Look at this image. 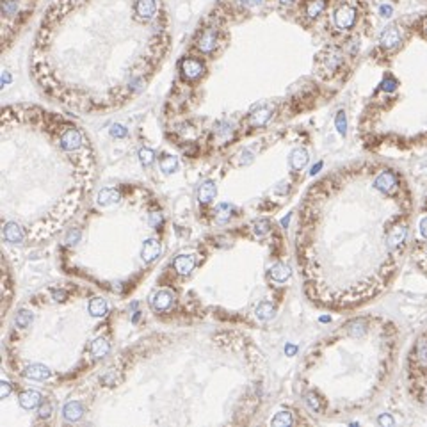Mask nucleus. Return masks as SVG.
Returning <instances> with one entry per match:
<instances>
[{
  "mask_svg": "<svg viewBox=\"0 0 427 427\" xmlns=\"http://www.w3.org/2000/svg\"><path fill=\"white\" fill-rule=\"evenodd\" d=\"M41 403V393L36 390H27L20 395V406L23 409H34Z\"/></svg>",
  "mask_w": 427,
  "mask_h": 427,
  "instance_id": "a211bd4d",
  "label": "nucleus"
},
{
  "mask_svg": "<svg viewBox=\"0 0 427 427\" xmlns=\"http://www.w3.org/2000/svg\"><path fill=\"white\" fill-rule=\"evenodd\" d=\"M276 314V308L270 303H260V305L256 306V317L260 320H269L272 319Z\"/></svg>",
  "mask_w": 427,
  "mask_h": 427,
  "instance_id": "393cba45",
  "label": "nucleus"
},
{
  "mask_svg": "<svg viewBox=\"0 0 427 427\" xmlns=\"http://www.w3.org/2000/svg\"><path fill=\"white\" fill-rule=\"evenodd\" d=\"M379 11H381V15L386 16V18L392 15V7H390V5H381V9H379Z\"/></svg>",
  "mask_w": 427,
  "mask_h": 427,
  "instance_id": "4c0bfd02",
  "label": "nucleus"
},
{
  "mask_svg": "<svg viewBox=\"0 0 427 427\" xmlns=\"http://www.w3.org/2000/svg\"><path fill=\"white\" fill-rule=\"evenodd\" d=\"M216 46H217V30L214 29V27H210V29H206L205 32L200 36L198 48H200V52H203V54H210V52L216 50Z\"/></svg>",
  "mask_w": 427,
  "mask_h": 427,
  "instance_id": "6e6552de",
  "label": "nucleus"
},
{
  "mask_svg": "<svg viewBox=\"0 0 427 427\" xmlns=\"http://www.w3.org/2000/svg\"><path fill=\"white\" fill-rule=\"evenodd\" d=\"M404 32L397 25H390L383 30V34L379 38V48L381 50H393L403 43Z\"/></svg>",
  "mask_w": 427,
  "mask_h": 427,
  "instance_id": "423d86ee",
  "label": "nucleus"
},
{
  "mask_svg": "<svg viewBox=\"0 0 427 427\" xmlns=\"http://www.w3.org/2000/svg\"><path fill=\"white\" fill-rule=\"evenodd\" d=\"M30 322H32V314H30L29 310L18 312V315H16V326H18V328H27Z\"/></svg>",
  "mask_w": 427,
  "mask_h": 427,
  "instance_id": "bb28decb",
  "label": "nucleus"
},
{
  "mask_svg": "<svg viewBox=\"0 0 427 427\" xmlns=\"http://www.w3.org/2000/svg\"><path fill=\"white\" fill-rule=\"evenodd\" d=\"M217 194V187L214 182H205L198 189V200L200 203H210Z\"/></svg>",
  "mask_w": 427,
  "mask_h": 427,
  "instance_id": "6ab92c4d",
  "label": "nucleus"
},
{
  "mask_svg": "<svg viewBox=\"0 0 427 427\" xmlns=\"http://www.w3.org/2000/svg\"><path fill=\"white\" fill-rule=\"evenodd\" d=\"M308 160H310V155L305 148H295V150L290 152L289 164L292 169H295V171H301V169L308 164Z\"/></svg>",
  "mask_w": 427,
  "mask_h": 427,
  "instance_id": "f8f14e48",
  "label": "nucleus"
},
{
  "mask_svg": "<svg viewBox=\"0 0 427 427\" xmlns=\"http://www.w3.org/2000/svg\"><path fill=\"white\" fill-rule=\"evenodd\" d=\"M290 274H292V270H290V267L287 264H274L270 267V278L278 281V283L287 281L290 278Z\"/></svg>",
  "mask_w": 427,
  "mask_h": 427,
  "instance_id": "aec40b11",
  "label": "nucleus"
},
{
  "mask_svg": "<svg viewBox=\"0 0 427 427\" xmlns=\"http://www.w3.org/2000/svg\"><path fill=\"white\" fill-rule=\"evenodd\" d=\"M89 314L93 315V317H103V315L107 314V303H105V299H102V297L91 299V303H89Z\"/></svg>",
  "mask_w": 427,
  "mask_h": 427,
  "instance_id": "b1692460",
  "label": "nucleus"
},
{
  "mask_svg": "<svg viewBox=\"0 0 427 427\" xmlns=\"http://www.w3.org/2000/svg\"><path fill=\"white\" fill-rule=\"evenodd\" d=\"M177 166H178L177 157H166L162 158V162H160V169H162L164 173H173L177 169Z\"/></svg>",
  "mask_w": 427,
  "mask_h": 427,
  "instance_id": "c756f323",
  "label": "nucleus"
},
{
  "mask_svg": "<svg viewBox=\"0 0 427 427\" xmlns=\"http://www.w3.org/2000/svg\"><path fill=\"white\" fill-rule=\"evenodd\" d=\"M82 415H84V407L79 401H71V403L66 404L63 409V417L66 418L68 422H77Z\"/></svg>",
  "mask_w": 427,
  "mask_h": 427,
  "instance_id": "f3484780",
  "label": "nucleus"
},
{
  "mask_svg": "<svg viewBox=\"0 0 427 427\" xmlns=\"http://www.w3.org/2000/svg\"><path fill=\"white\" fill-rule=\"evenodd\" d=\"M194 265H196V258L192 255H180L177 256V260H175V269H177V272H180V274H191Z\"/></svg>",
  "mask_w": 427,
  "mask_h": 427,
  "instance_id": "dca6fc26",
  "label": "nucleus"
},
{
  "mask_svg": "<svg viewBox=\"0 0 427 427\" xmlns=\"http://www.w3.org/2000/svg\"><path fill=\"white\" fill-rule=\"evenodd\" d=\"M25 376L29 379H36V381H43V379H46L50 376L48 372V368L43 367V365H29V367L25 368Z\"/></svg>",
  "mask_w": 427,
  "mask_h": 427,
  "instance_id": "4be33fe9",
  "label": "nucleus"
},
{
  "mask_svg": "<svg viewBox=\"0 0 427 427\" xmlns=\"http://www.w3.org/2000/svg\"><path fill=\"white\" fill-rule=\"evenodd\" d=\"M272 426L276 427H287V426H292V415L289 411H281L278 413L274 418H272Z\"/></svg>",
  "mask_w": 427,
  "mask_h": 427,
  "instance_id": "a878e982",
  "label": "nucleus"
},
{
  "mask_svg": "<svg viewBox=\"0 0 427 427\" xmlns=\"http://www.w3.org/2000/svg\"><path fill=\"white\" fill-rule=\"evenodd\" d=\"M127 134H128V130L123 127V125H119V123H116V125L111 127V135H112V137H118V139L127 137Z\"/></svg>",
  "mask_w": 427,
  "mask_h": 427,
  "instance_id": "7c9ffc66",
  "label": "nucleus"
},
{
  "mask_svg": "<svg viewBox=\"0 0 427 427\" xmlns=\"http://www.w3.org/2000/svg\"><path fill=\"white\" fill-rule=\"evenodd\" d=\"M326 9V0H312V2H308L306 4V18H310V20H315V18H319L322 13H324Z\"/></svg>",
  "mask_w": 427,
  "mask_h": 427,
  "instance_id": "412c9836",
  "label": "nucleus"
},
{
  "mask_svg": "<svg viewBox=\"0 0 427 427\" xmlns=\"http://www.w3.org/2000/svg\"><path fill=\"white\" fill-rule=\"evenodd\" d=\"M11 80V77H9V73H7V71H4V84H7Z\"/></svg>",
  "mask_w": 427,
  "mask_h": 427,
  "instance_id": "ea45409f",
  "label": "nucleus"
},
{
  "mask_svg": "<svg viewBox=\"0 0 427 427\" xmlns=\"http://www.w3.org/2000/svg\"><path fill=\"white\" fill-rule=\"evenodd\" d=\"M404 374L409 397L427 411V329L418 335L407 351Z\"/></svg>",
  "mask_w": 427,
  "mask_h": 427,
  "instance_id": "f03ea898",
  "label": "nucleus"
},
{
  "mask_svg": "<svg viewBox=\"0 0 427 427\" xmlns=\"http://www.w3.org/2000/svg\"><path fill=\"white\" fill-rule=\"evenodd\" d=\"M139 160H141L142 166H150L155 160V153L150 148H142V150H139Z\"/></svg>",
  "mask_w": 427,
  "mask_h": 427,
  "instance_id": "cd10ccee",
  "label": "nucleus"
},
{
  "mask_svg": "<svg viewBox=\"0 0 427 427\" xmlns=\"http://www.w3.org/2000/svg\"><path fill=\"white\" fill-rule=\"evenodd\" d=\"M0 393H2V399H5L7 397V395H9L11 393V386H9V383H2V390H0Z\"/></svg>",
  "mask_w": 427,
  "mask_h": 427,
  "instance_id": "f704fd0d",
  "label": "nucleus"
},
{
  "mask_svg": "<svg viewBox=\"0 0 427 427\" xmlns=\"http://www.w3.org/2000/svg\"><path fill=\"white\" fill-rule=\"evenodd\" d=\"M4 239L7 242H11V244H22L25 239L23 230L16 223H7L4 226Z\"/></svg>",
  "mask_w": 427,
  "mask_h": 427,
  "instance_id": "4468645a",
  "label": "nucleus"
},
{
  "mask_svg": "<svg viewBox=\"0 0 427 427\" xmlns=\"http://www.w3.org/2000/svg\"><path fill=\"white\" fill-rule=\"evenodd\" d=\"M160 251H162V247H160V242L157 239H148L141 249L142 260L146 262V264H152V262H155L160 256Z\"/></svg>",
  "mask_w": 427,
  "mask_h": 427,
  "instance_id": "9b49d317",
  "label": "nucleus"
},
{
  "mask_svg": "<svg viewBox=\"0 0 427 427\" xmlns=\"http://www.w3.org/2000/svg\"><path fill=\"white\" fill-rule=\"evenodd\" d=\"M59 142H61V148H63V150H66V152H73V150H79V148L82 146L84 137L77 128H68V130H64V132L61 134Z\"/></svg>",
  "mask_w": 427,
  "mask_h": 427,
  "instance_id": "0eeeda50",
  "label": "nucleus"
},
{
  "mask_svg": "<svg viewBox=\"0 0 427 427\" xmlns=\"http://www.w3.org/2000/svg\"><path fill=\"white\" fill-rule=\"evenodd\" d=\"M333 23L335 27L340 30L353 29V25L356 23V9L349 4L338 5L333 13Z\"/></svg>",
  "mask_w": 427,
  "mask_h": 427,
  "instance_id": "20e7f679",
  "label": "nucleus"
},
{
  "mask_svg": "<svg viewBox=\"0 0 427 427\" xmlns=\"http://www.w3.org/2000/svg\"><path fill=\"white\" fill-rule=\"evenodd\" d=\"M66 295H68V294H66L64 290H55V292H54V299L55 301H64V299H66Z\"/></svg>",
  "mask_w": 427,
  "mask_h": 427,
  "instance_id": "c9c22d12",
  "label": "nucleus"
},
{
  "mask_svg": "<svg viewBox=\"0 0 427 427\" xmlns=\"http://www.w3.org/2000/svg\"><path fill=\"white\" fill-rule=\"evenodd\" d=\"M150 305H152L153 310H157V312L169 310L173 305V294L171 292H167V290H158V292L152 294V297H150Z\"/></svg>",
  "mask_w": 427,
  "mask_h": 427,
  "instance_id": "9d476101",
  "label": "nucleus"
},
{
  "mask_svg": "<svg viewBox=\"0 0 427 427\" xmlns=\"http://www.w3.org/2000/svg\"><path fill=\"white\" fill-rule=\"evenodd\" d=\"M160 221H162V217L158 216V214H152V225H153V226H157Z\"/></svg>",
  "mask_w": 427,
  "mask_h": 427,
  "instance_id": "58836bf2",
  "label": "nucleus"
},
{
  "mask_svg": "<svg viewBox=\"0 0 427 427\" xmlns=\"http://www.w3.org/2000/svg\"><path fill=\"white\" fill-rule=\"evenodd\" d=\"M50 411H52V406H50V404H45V406H41V409H40V417L41 418H48Z\"/></svg>",
  "mask_w": 427,
  "mask_h": 427,
  "instance_id": "72a5a7b5",
  "label": "nucleus"
},
{
  "mask_svg": "<svg viewBox=\"0 0 427 427\" xmlns=\"http://www.w3.org/2000/svg\"><path fill=\"white\" fill-rule=\"evenodd\" d=\"M121 200V192L116 191V189H102L98 192V198H96V203L98 206H111L114 203H118Z\"/></svg>",
  "mask_w": 427,
  "mask_h": 427,
  "instance_id": "2eb2a0df",
  "label": "nucleus"
},
{
  "mask_svg": "<svg viewBox=\"0 0 427 427\" xmlns=\"http://www.w3.org/2000/svg\"><path fill=\"white\" fill-rule=\"evenodd\" d=\"M345 125H347V123H345L344 112H338V116H337V127H338L340 132H345Z\"/></svg>",
  "mask_w": 427,
  "mask_h": 427,
  "instance_id": "2f4dec72",
  "label": "nucleus"
},
{
  "mask_svg": "<svg viewBox=\"0 0 427 427\" xmlns=\"http://www.w3.org/2000/svg\"><path fill=\"white\" fill-rule=\"evenodd\" d=\"M253 231H255V235L264 237L265 233H269V231H270V223L265 221V219H260V221L255 223V228H253Z\"/></svg>",
  "mask_w": 427,
  "mask_h": 427,
  "instance_id": "c85d7f7f",
  "label": "nucleus"
},
{
  "mask_svg": "<svg viewBox=\"0 0 427 427\" xmlns=\"http://www.w3.org/2000/svg\"><path fill=\"white\" fill-rule=\"evenodd\" d=\"M417 203L407 178L381 162H356L322 178L299 216L306 292L329 310L383 294L411 246Z\"/></svg>",
  "mask_w": 427,
  "mask_h": 427,
  "instance_id": "f257e3e1",
  "label": "nucleus"
},
{
  "mask_svg": "<svg viewBox=\"0 0 427 427\" xmlns=\"http://www.w3.org/2000/svg\"><path fill=\"white\" fill-rule=\"evenodd\" d=\"M281 4H290V2H292V0H280Z\"/></svg>",
  "mask_w": 427,
  "mask_h": 427,
  "instance_id": "a19ab883",
  "label": "nucleus"
},
{
  "mask_svg": "<svg viewBox=\"0 0 427 427\" xmlns=\"http://www.w3.org/2000/svg\"><path fill=\"white\" fill-rule=\"evenodd\" d=\"M180 69L187 80H196L203 73V63L198 59H183L180 64Z\"/></svg>",
  "mask_w": 427,
  "mask_h": 427,
  "instance_id": "1a4fd4ad",
  "label": "nucleus"
},
{
  "mask_svg": "<svg viewBox=\"0 0 427 427\" xmlns=\"http://www.w3.org/2000/svg\"><path fill=\"white\" fill-rule=\"evenodd\" d=\"M270 118H272V107H269V105H262V107H258L256 111L251 112L249 123L253 125V127H262V125H265Z\"/></svg>",
  "mask_w": 427,
  "mask_h": 427,
  "instance_id": "ddd939ff",
  "label": "nucleus"
},
{
  "mask_svg": "<svg viewBox=\"0 0 427 427\" xmlns=\"http://www.w3.org/2000/svg\"><path fill=\"white\" fill-rule=\"evenodd\" d=\"M409 256H411L413 265L426 276L427 280V187L422 198H420L417 212H415Z\"/></svg>",
  "mask_w": 427,
  "mask_h": 427,
  "instance_id": "7ed1b4c3",
  "label": "nucleus"
},
{
  "mask_svg": "<svg viewBox=\"0 0 427 427\" xmlns=\"http://www.w3.org/2000/svg\"><path fill=\"white\" fill-rule=\"evenodd\" d=\"M79 239H80V231L79 230H75V233L71 231V233L68 235V242H77Z\"/></svg>",
  "mask_w": 427,
  "mask_h": 427,
  "instance_id": "e433bc0d",
  "label": "nucleus"
},
{
  "mask_svg": "<svg viewBox=\"0 0 427 427\" xmlns=\"http://www.w3.org/2000/svg\"><path fill=\"white\" fill-rule=\"evenodd\" d=\"M265 0H241V4L246 5V7H256V5L264 4Z\"/></svg>",
  "mask_w": 427,
  "mask_h": 427,
  "instance_id": "473e14b6",
  "label": "nucleus"
},
{
  "mask_svg": "<svg viewBox=\"0 0 427 427\" xmlns=\"http://www.w3.org/2000/svg\"><path fill=\"white\" fill-rule=\"evenodd\" d=\"M109 342L107 340H103V338H96L91 344V347H89V351H91V354H93V358H103V356H107L109 353Z\"/></svg>",
  "mask_w": 427,
  "mask_h": 427,
  "instance_id": "5701e85b",
  "label": "nucleus"
},
{
  "mask_svg": "<svg viewBox=\"0 0 427 427\" xmlns=\"http://www.w3.org/2000/svg\"><path fill=\"white\" fill-rule=\"evenodd\" d=\"M134 15L141 23L144 22L157 20L158 15V2L157 0H137L134 4Z\"/></svg>",
  "mask_w": 427,
  "mask_h": 427,
  "instance_id": "39448f33",
  "label": "nucleus"
}]
</instances>
